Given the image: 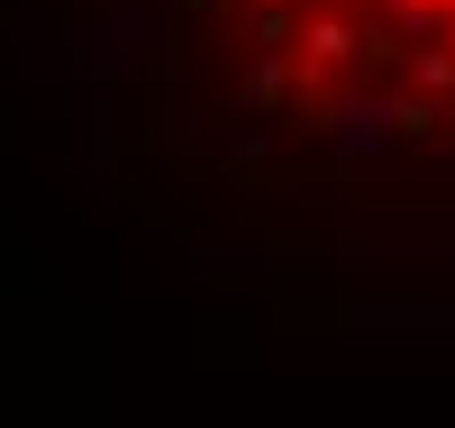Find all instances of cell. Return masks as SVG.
I'll list each match as a JSON object with an SVG mask.
<instances>
[{
    "mask_svg": "<svg viewBox=\"0 0 455 428\" xmlns=\"http://www.w3.org/2000/svg\"><path fill=\"white\" fill-rule=\"evenodd\" d=\"M237 83L283 128H364L373 146L455 137V0H201Z\"/></svg>",
    "mask_w": 455,
    "mask_h": 428,
    "instance_id": "6da1fadb",
    "label": "cell"
}]
</instances>
